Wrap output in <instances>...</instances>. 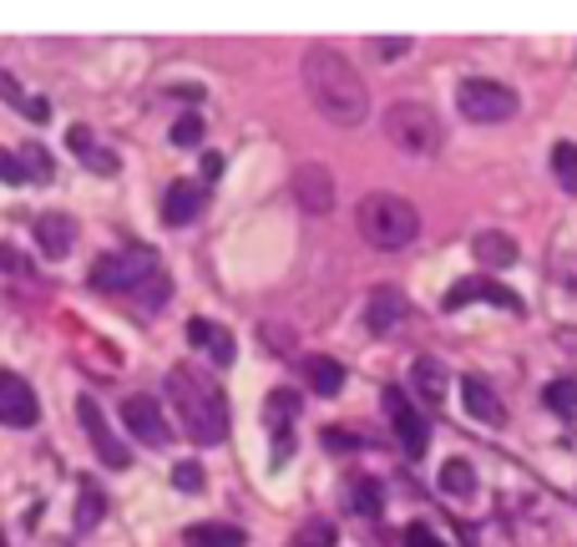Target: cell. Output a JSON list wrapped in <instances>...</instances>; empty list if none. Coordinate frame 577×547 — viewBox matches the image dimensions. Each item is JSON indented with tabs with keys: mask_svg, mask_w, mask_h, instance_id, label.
<instances>
[{
	"mask_svg": "<svg viewBox=\"0 0 577 547\" xmlns=\"http://www.w3.org/2000/svg\"><path fill=\"white\" fill-rule=\"evenodd\" d=\"M299 72H304V91H310V102L319 107L325 122L360 127V122L371 117V87L355 72V61L340 57L335 46H310L304 61H299Z\"/></svg>",
	"mask_w": 577,
	"mask_h": 547,
	"instance_id": "cell-1",
	"label": "cell"
},
{
	"mask_svg": "<svg viewBox=\"0 0 577 547\" xmlns=\"http://www.w3.org/2000/svg\"><path fill=\"white\" fill-rule=\"evenodd\" d=\"M167 400H173L183 431L198 446H218L228 436V396H223V385L208 370L173 365L167 370Z\"/></svg>",
	"mask_w": 577,
	"mask_h": 547,
	"instance_id": "cell-2",
	"label": "cell"
},
{
	"mask_svg": "<svg viewBox=\"0 0 577 547\" xmlns=\"http://www.w3.org/2000/svg\"><path fill=\"white\" fill-rule=\"evenodd\" d=\"M355 228L371 249L400 253L421 238V213H415V203L400 198V192H365L355 208Z\"/></svg>",
	"mask_w": 577,
	"mask_h": 547,
	"instance_id": "cell-3",
	"label": "cell"
},
{
	"mask_svg": "<svg viewBox=\"0 0 577 547\" xmlns=\"http://www.w3.org/2000/svg\"><path fill=\"white\" fill-rule=\"evenodd\" d=\"M385 137L396 142L400 152H411V158H430V152L441 148V117L430 112L426 102H396V107H385V117H380Z\"/></svg>",
	"mask_w": 577,
	"mask_h": 547,
	"instance_id": "cell-4",
	"label": "cell"
},
{
	"mask_svg": "<svg viewBox=\"0 0 577 547\" xmlns=\"http://www.w3.org/2000/svg\"><path fill=\"white\" fill-rule=\"evenodd\" d=\"M517 91L497 82V76H461L456 87V112L476 127H502V122L517 117Z\"/></svg>",
	"mask_w": 577,
	"mask_h": 547,
	"instance_id": "cell-5",
	"label": "cell"
},
{
	"mask_svg": "<svg viewBox=\"0 0 577 547\" xmlns=\"http://www.w3.org/2000/svg\"><path fill=\"white\" fill-rule=\"evenodd\" d=\"M158 274H163V264H158V253L152 249H122V253H106L102 264L91 269V289L137 299Z\"/></svg>",
	"mask_w": 577,
	"mask_h": 547,
	"instance_id": "cell-6",
	"label": "cell"
},
{
	"mask_svg": "<svg viewBox=\"0 0 577 547\" xmlns=\"http://www.w3.org/2000/svg\"><path fill=\"white\" fill-rule=\"evenodd\" d=\"M385 411H390V426H396V436H400V451H405V457H421L430 442V426H426V415H421V406H415L400 385H385Z\"/></svg>",
	"mask_w": 577,
	"mask_h": 547,
	"instance_id": "cell-7",
	"label": "cell"
},
{
	"mask_svg": "<svg viewBox=\"0 0 577 547\" xmlns=\"http://www.w3.org/2000/svg\"><path fill=\"white\" fill-rule=\"evenodd\" d=\"M76 421L87 426V436H91V451L102 457V467H117V472H127V467H133V451H127V446H122L117 436H112V426H106L102 406H97V400H91V396H81V400H76Z\"/></svg>",
	"mask_w": 577,
	"mask_h": 547,
	"instance_id": "cell-8",
	"label": "cell"
},
{
	"mask_svg": "<svg viewBox=\"0 0 577 547\" xmlns=\"http://www.w3.org/2000/svg\"><path fill=\"white\" fill-rule=\"evenodd\" d=\"M41 421V400H36V390H30L15 370H0V426H15L26 431Z\"/></svg>",
	"mask_w": 577,
	"mask_h": 547,
	"instance_id": "cell-9",
	"label": "cell"
},
{
	"mask_svg": "<svg viewBox=\"0 0 577 547\" xmlns=\"http://www.w3.org/2000/svg\"><path fill=\"white\" fill-rule=\"evenodd\" d=\"M294 203L310 213V219H325L329 208H335V178H329L325 163H299L294 167Z\"/></svg>",
	"mask_w": 577,
	"mask_h": 547,
	"instance_id": "cell-10",
	"label": "cell"
},
{
	"mask_svg": "<svg viewBox=\"0 0 577 547\" xmlns=\"http://www.w3.org/2000/svg\"><path fill=\"white\" fill-rule=\"evenodd\" d=\"M122 421L133 431L142 446H173V426H167V415L158 411V400L152 396H127L122 400Z\"/></svg>",
	"mask_w": 577,
	"mask_h": 547,
	"instance_id": "cell-11",
	"label": "cell"
},
{
	"mask_svg": "<svg viewBox=\"0 0 577 547\" xmlns=\"http://www.w3.org/2000/svg\"><path fill=\"white\" fill-rule=\"evenodd\" d=\"M466 304H497V310H522V299L512 295V289H502L497 279H456L451 289H446L441 310H466Z\"/></svg>",
	"mask_w": 577,
	"mask_h": 547,
	"instance_id": "cell-12",
	"label": "cell"
},
{
	"mask_svg": "<svg viewBox=\"0 0 577 547\" xmlns=\"http://www.w3.org/2000/svg\"><path fill=\"white\" fill-rule=\"evenodd\" d=\"M30 234H36V249L46 259H66L76 249V219H66V213H36Z\"/></svg>",
	"mask_w": 577,
	"mask_h": 547,
	"instance_id": "cell-13",
	"label": "cell"
},
{
	"mask_svg": "<svg viewBox=\"0 0 577 547\" xmlns=\"http://www.w3.org/2000/svg\"><path fill=\"white\" fill-rule=\"evenodd\" d=\"M461 406H466V415H472V421H481V426H506L502 396H497L481 375H466V381H461Z\"/></svg>",
	"mask_w": 577,
	"mask_h": 547,
	"instance_id": "cell-14",
	"label": "cell"
},
{
	"mask_svg": "<svg viewBox=\"0 0 577 547\" xmlns=\"http://www.w3.org/2000/svg\"><path fill=\"white\" fill-rule=\"evenodd\" d=\"M400 320H405V295H400L396 284L371 289V299H365V330H371V335H390Z\"/></svg>",
	"mask_w": 577,
	"mask_h": 547,
	"instance_id": "cell-15",
	"label": "cell"
},
{
	"mask_svg": "<svg viewBox=\"0 0 577 547\" xmlns=\"http://www.w3.org/2000/svg\"><path fill=\"white\" fill-rule=\"evenodd\" d=\"M188 345L192 350H203L213 365H234V335H228L223 325H213V320H198V314H192L188 320Z\"/></svg>",
	"mask_w": 577,
	"mask_h": 547,
	"instance_id": "cell-16",
	"label": "cell"
},
{
	"mask_svg": "<svg viewBox=\"0 0 577 547\" xmlns=\"http://www.w3.org/2000/svg\"><path fill=\"white\" fill-rule=\"evenodd\" d=\"M198 213H203V188L198 183H167L163 192V219L173 223V228H188V223H198Z\"/></svg>",
	"mask_w": 577,
	"mask_h": 547,
	"instance_id": "cell-17",
	"label": "cell"
},
{
	"mask_svg": "<svg viewBox=\"0 0 577 547\" xmlns=\"http://www.w3.org/2000/svg\"><path fill=\"white\" fill-rule=\"evenodd\" d=\"M472 253L487 269H512V264H517V238L502 234V228H487V234L472 238Z\"/></svg>",
	"mask_w": 577,
	"mask_h": 547,
	"instance_id": "cell-18",
	"label": "cell"
},
{
	"mask_svg": "<svg viewBox=\"0 0 577 547\" xmlns=\"http://www.w3.org/2000/svg\"><path fill=\"white\" fill-rule=\"evenodd\" d=\"M411 385H415V396L426 400V406H441V400H446V365H441V360H430V356H421L411 365Z\"/></svg>",
	"mask_w": 577,
	"mask_h": 547,
	"instance_id": "cell-19",
	"label": "cell"
},
{
	"mask_svg": "<svg viewBox=\"0 0 577 547\" xmlns=\"http://www.w3.org/2000/svg\"><path fill=\"white\" fill-rule=\"evenodd\" d=\"M441 492L446 497H456V502H472L476 497V467L466 457H451L441 461Z\"/></svg>",
	"mask_w": 577,
	"mask_h": 547,
	"instance_id": "cell-20",
	"label": "cell"
},
{
	"mask_svg": "<svg viewBox=\"0 0 577 547\" xmlns=\"http://www.w3.org/2000/svg\"><path fill=\"white\" fill-rule=\"evenodd\" d=\"M304 381H310V390H319V396H340L344 390V365L329 356H310L304 360Z\"/></svg>",
	"mask_w": 577,
	"mask_h": 547,
	"instance_id": "cell-21",
	"label": "cell"
},
{
	"mask_svg": "<svg viewBox=\"0 0 577 547\" xmlns=\"http://www.w3.org/2000/svg\"><path fill=\"white\" fill-rule=\"evenodd\" d=\"M249 537L238 533V527H228V522H198V527H188V547H243Z\"/></svg>",
	"mask_w": 577,
	"mask_h": 547,
	"instance_id": "cell-22",
	"label": "cell"
},
{
	"mask_svg": "<svg viewBox=\"0 0 577 547\" xmlns=\"http://www.w3.org/2000/svg\"><path fill=\"white\" fill-rule=\"evenodd\" d=\"M106 512V492L97 482H81V502H76V533H91Z\"/></svg>",
	"mask_w": 577,
	"mask_h": 547,
	"instance_id": "cell-23",
	"label": "cell"
},
{
	"mask_svg": "<svg viewBox=\"0 0 577 547\" xmlns=\"http://www.w3.org/2000/svg\"><path fill=\"white\" fill-rule=\"evenodd\" d=\"M66 148H72V152H81V158H87V163L97 167V173H117V158L97 148L87 127H72V133H66Z\"/></svg>",
	"mask_w": 577,
	"mask_h": 547,
	"instance_id": "cell-24",
	"label": "cell"
},
{
	"mask_svg": "<svg viewBox=\"0 0 577 547\" xmlns=\"http://www.w3.org/2000/svg\"><path fill=\"white\" fill-rule=\"evenodd\" d=\"M350 507H355L360 518H380V512H385V492H380V482L360 476L355 487H350Z\"/></svg>",
	"mask_w": 577,
	"mask_h": 547,
	"instance_id": "cell-25",
	"label": "cell"
},
{
	"mask_svg": "<svg viewBox=\"0 0 577 547\" xmlns=\"http://www.w3.org/2000/svg\"><path fill=\"white\" fill-rule=\"evenodd\" d=\"M0 97H5L11 107H21L30 122H46V117H51V102H41V97H21L15 76H5V72H0Z\"/></svg>",
	"mask_w": 577,
	"mask_h": 547,
	"instance_id": "cell-26",
	"label": "cell"
},
{
	"mask_svg": "<svg viewBox=\"0 0 577 547\" xmlns=\"http://www.w3.org/2000/svg\"><path fill=\"white\" fill-rule=\"evenodd\" d=\"M552 178L563 192H577V142H557L552 148Z\"/></svg>",
	"mask_w": 577,
	"mask_h": 547,
	"instance_id": "cell-27",
	"label": "cell"
},
{
	"mask_svg": "<svg viewBox=\"0 0 577 547\" xmlns=\"http://www.w3.org/2000/svg\"><path fill=\"white\" fill-rule=\"evenodd\" d=\"M542 400H548V411H557L563 421H573L577 415V381H552L548 390H542Z\"/></svg>",
	"mask_w": 577,
	"mask_h": 547,
	"instance_id": "cell-28",
	"label": "cell"
},
{
	"mask_svg": "<svg viewBox=\"0 0 577 547\" xmlns=\"http://www.w3.org/2000/svg\"><path fill=\"white\" fill-rule=\"evenodd\" d=\"M21 167H26V178H36V183H51V152L46 148H21Z\"/></svg>",
	"mask_w": 577,
	"mask_h": 547,
	"instance_id": "cell-29",
	"label": "cell"
},
{
	"mask_svg": "<svg viewBox=\"0 0 577 547\" xmlns=\"http://www.w3.org/2000/svg\"><path fill=\"white\" fill-rule=\"evenodd\" d=\"M294 411H299V396H294V390H274V396H268V421H274V426L289 431Z\"/></svg>",
	"mask_w": 577,
	"mask_h": 547,
	"instance_id": "cell-30",
	"label": "cell"
},
{
	"mask_svg": "<svg viewBox=\"0 0 577 547\" xmlns=\"http://www.w3.org/2000/svg\"><path fill=\"white\" fill-rule=\"evenodd\" d=\"M173 142H178V148H198V142H203V117H178L173 122Z\"/></svg>",
	"mask_w": 577,
	"mask_h": 547,
	"instance_id": "cell-31",
	"label": "cell"
},
{
	"mask_svg": "<svg viewBox=\"0 0 577 547\" xmlns=\"http://www.w3.org/2000/svg\"><path fill=\"white\" fill-rule=\"evenodd\" d=\"M167 299H173V279H167V274H158V279H152L148 289L137 295V304H148V310H163Z\"/></svg>",
	"mask_w": 577,
	"mask_h": 547,
	"instance_id": "cell-32",
	"label": "cell"
},
{
	"mask_svg": "<svg viewBox=\"0 0 577 547\" xmlns=\"http://www.w3.org/2000/svg\"><path fill=\"white\" fill-rule=\"evenodd\" d=\"M173 487L178 492H203V467H198V461H178V467H173Z\"/></svg>",
	"mask_w": 577,
	"mask_h": 547,
	"instance_id": "cell-33",
	"label": "cell"
},
{
	"mask_svg": "<svg viewBox=\"0 0 577 547\" xmlns=\"http://www.w3.org/2000/svg\"><path fill=\"white\" fill-rule=\"evenodd\" d=\"M400 547H446L441 537L430 533V527H421V522H415V527H405V537H400Z\"/></svg>",
	"mask_w": 577,
	"mask_h": 547,
	"instance_id": "cell-34",
	"label": "cell"
},
{
	"mask_svg": "<svg viewBox=\"0 0 577 547\" xmlns=\"http://www.w3.org/2000/svg\"><path fill=\"white\" fill-rule=\"evenodd\" d=\"M0 183H26V167H21V158L15 152L0 148Z\"/></svg>",
	"mask_w": 577,
	"mask_h": 547,
	"instance_id": "cell-35",
	"label": "cell"
},
{
	"mask_svg": "<svg viewBox=\"0 0 577 547\" xmlns=\"http://www.w3.org/2000/svg\"><path fill=\"white\" fill-rule=\"evenodd\" d=\"M375 51H380L385 61H396V57H405V51H411V41H405V36H385V41H375Z\"/></svg>",
	"mask_w": 577,
	"mask_h": 547,
	"instance_id": "cell-36",
	"label": "cell"
},
{
	"mask_svg": "<svg viewBox=\"0 0 577 547\" xmlns=\"http://www.w3.org/2000/svg\"><path fill=\"white\" fill-rule=\"evenodd\" d=\"M299 543H304V547H329V527H325V522H310Z\"/></svg>",
	"mask_w": 577,
	"mask_h": 547,
	"instance_id": "cell-37",
	"label": "cell"
},
{
	"mask_svg": "<svg viewBox=\"0 0 577 547\" xmlns=\"http://www.w3.org/2000/svg\"><path fill=\"white\" fill-rule=\"evenodd\" d=\"M0 269H11V274H21V269H26V259H21V253H11L5 244H0Z\"/></svg>",
	"mask_w": 577,
	"mask_h": 547,
	"instance_id": "cell-38",
	"label": "cell"
},
{
	"mask_svg": "<svg viewBox=\"0 0 577 547\" xmlns=\"http://www.w3.org/2000/svg\"><path fill=\"white\" fill-rule=\"evenodd\" d=\"M203 173H208V178H223V158H218V152H208V158H203Z\"/></svg>",
	"mask_w": 577,
	"mask_h": 547,
	"instance_id": "cell-39",
	"label": "cell"
},
{
	"mask_svg": "<svg viewBox=\"0 0 577 547\" xmlns=\"http://www.w3.org/2000/svg\"><path fill=\"white\" fill-rule=\"evenodd\" d=\"M0 547H11V543H5V533H0Z\"/></svg>",
	"mask_w": 577,
	"mask_h": 547,
	"instance_id": "cell-40",
	"label": "cell"
}]
</instances>
